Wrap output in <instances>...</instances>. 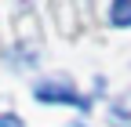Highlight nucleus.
Returning a JSON list of instances; mask_svg holds the SVG:
<instances>
[{"label": "nucleus", "mask_w": 131, "mask_h": 127, "mask_svg": "<svg viewBox=\"0 0 131 127\" xmlns=\"http://www.w3.org/2000/svg\"><path fill=\"white\" fill-rule=\"evenodd\" d=\"M37 98H40V102H69V105H77V109H88V105H91L84 94H77L73 87H66V84H40V87H37Z\"/></svg>", "instance_id": "obj_1"}, {"label": "nucleus", "mask_w": 131, "mask_h": 127, "mask_svg": "<svg viewBox=\"0 0 131 127\" xmlns=\"http://www.w3.org/2000/svg\"><path fill=\"white\" fill-rule=\"evenodd\" d=\"M109 22H113V26H131V0H113Z\"/></svg>", "instance_id": "obj_2"}, {"label": "nucleus", "mask_w": 131, "mask_h": 127, "mask_svg": "<svg viewBox=\"0 0 131 127\" xmlns=\"http://www.w3.org/2000/svg\"><path fill=\"white\" fill-rule=\"evenodd\" d=\"M0 127H22V120L15 113H0Z\"/></svg>", "instance_id": "obj_3"}]
</instances>
